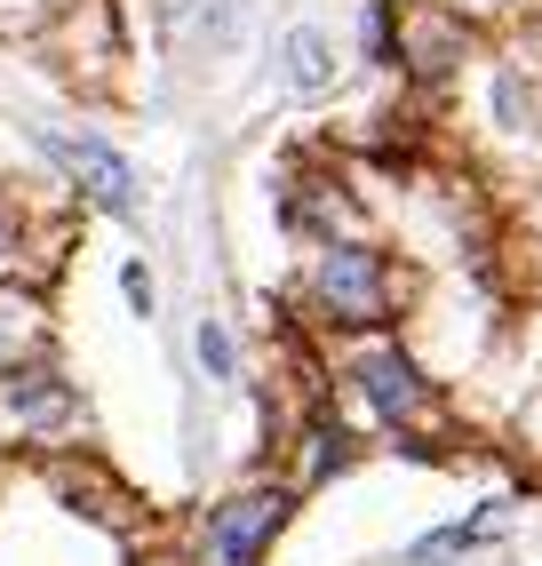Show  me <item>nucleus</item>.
Segmentation results:
<instances>
[{
    "instance_id": "nucleus-2",
    "label": "nucleus",
    "mask_w": 542,
    "mask_h": 566,
    "mask_svg": "<svg viewBox=\"0 0 542 566\" xmlns=\"http://www.w3.org/2000/svg\"><path fill=\"white\" fill-rule=\"evenodd\" d=\"M335 384L359 399V415L383 431V439H399L415 447L423 431L439 423V384H431V367H423L399 335H352V344L335 352Z\"/></svg>"
},
{
    "instance_id": "nucleus-1",
    "label": "nucleus",
    "mask_w": 542,
    "mask_h": 566,
    "mask_svg": "<svg viewBox=\"0 0 542 566\" xmlns=\"http://www.w3.org/2000/svg\"><path fill=\"white\" fill-rule=\"evenodd\" d=\"M295 304L312 312L327 335H392V319L407 312V272H399V255L383 240L327 232V240L303 248Z\"/></svg>"
},
{
    "instance_id": "nucleus-9",
    "label": "nucleus",
    "mask_w": 542,
    "mask_h": 566,
    "mask_svg": "<svg viewBox=\"0 0 542 566\" xmlns=\"http://www.w3.org/2000/svg\"><path fill=\"white\" fill-rule=\"evenodd\" d=\"M271 64H280V88L295 104H320V96L343 88V49H335V32L320 17H295L280 32V49H271Z\"/></svg>"
},
{
    "instance_id": "nucleus-8",
    "label": "nucleus",
    "mask_w": 542,
    "mask_h": 566,
    "mask_svg": "<svg viewBox=\"0 0 542 566\" xmlns=\"http://www.w3.org/2000/svg\"><path fill=\"white\" fill-rule=\"evenodd\" d=\"M479 120L494 144H511V153H542V72L527 56H487L479 64Z\"/></svg>"
},
{
    "instance_id": "nucleus-4",
    "label": "nucleus",
    "mask_w": 542,
    "mask_h": 566,
    "mask_svg": "<svg viewBox=\"0 0 542 566\" xmlns=\"http://www.w3.org/2000/svg\"><path fill=\"white\" fill-rule=\"evenodd\" d=\"M295 511V479H248L223 503H208L184 535V566H263Z\"/></svg>"
},
{
    "instance_id": "nucleus-3",
    "label": "nucleus",
    "mask_w": 542,
    "mask_h": 566,
    "mask_svg": "<svg viewBox=\"0 0 542 566\" xmlns=\"http://www.w3.org/2000/svg\"><path fill=\"white\" fill-rule=\"evenodd\" d=\"M24 136H32V153L56 168V184L81 208H96L112 223H144V176H136V160L104 128H49V120H32Z\"/></svg>"
},
{
    "instance_id": "nucleus-12",
    "label": "nucleus",
    "mask_w": 542,
    "mask_h": 566,
    "mask_svg": "<svg viewBox=\"0 0 542 566\" xmlns=\"http://www.w3.org/2000/svg\"><path fill=\"white\" fill-rule=\"evenodd\" d=\"M359 463V439H352V423L343 415H312L303 423V471H295V495L303 486H327V479H343Z\"/></svg>"
},
{
    "instance_id": "nucleus-14",
    "label": "nucleus",
    "mask_w": 542,
    "mask_h": 566,
    "mask_svg": "<svg viewBox=\"0 0 542 566\" xmlns=\"http://www.w3.org/2000/svg\"><path fill=\"white\" fill-rule=\"evenodd\" d=\"M41 248V232H32V208H24V192L9 176H0V287L9 280H24V255Z\"/></svg>"
},
{
    "instance_id": "nucleus-5",
    "label": "nucleus",
    "mask_w": 542,
    "mask_h": 566,
    "mask_svg": "<svg viewBox=\"0 0 542 566\" xmlns=\"http://www.w3.org/2000/svg\"><path fill=\"white\" fill-rule=\"evenodd\" d=\"M32 41L49 49V64L72 88H96L121 64V9L112 0H49V17L32 24Z\"/></svg>"
},
{
    "instance_id": "nucleus-18",
    "label": "nucleus",
    "mask_w": 542,
    "mask_h": 566,
    "mask_svg": "<svg viewBox=\"0 0 542 566\" xmlns=\"http://www.w3.org/2000/svg\"><path fill=\"white\" fill-rule=\"evenodd\" d=\"M447 9H462L471 24H502V17H527V0H447Z\"/></svg>"
},
{
    "instance_id": "nucleus-15",
    "label": "nucleus",
    "mask_w": 542,
    "mask_h": 566,
    "mask_svg": "<svg viewBox=\"0 0 542 566\" xmlns=\"http://www.w3.org/2000/svg\"><path fill=\"white\" fill-rule=\"evenodd\" d=\"M248 32V0H191V49L200 56H231Z\"/></svg>"
},
{
    "instance_id": "nucleus-13",
    "label": "nucleus",
    "mask_w": 542,
    "mask_h": 566,
    "mask_svg": "<svg viewBox=\"0 0 542 566\" xmlns=\"http://www.w3.org/2000/svg\"><path fill=\"white\" fill-rule=\"evenodd\" d=\"M191 359H200V375H208V384H240V335H231V319L223 312H200V319H191Z\"/></svg>"
},
{
    "instance_id": "nucleus-11",
    "label": "nucleus",
    "mask_w": 542,
    "mask_h": 566,
    "mask_svg": "<svg viewBox=\"0 0 542 566\" xmlns=\"http://www.w3.org/2000/svg\"><path fill=\"white\" fill-rule=\"evenodd\" d=\"M41 352H49V304H41V287L9 280L0 287V375L41 359Z\"/></svg>"
},
{
    "instance_id": "nucleus-16",
    "label": "nucleus",
    "mask_w": 542,
    "mask_h": 566,
    "mask_svg": "<svg viewBox=\"0 0 542 566\" xmlns=\"http://www.w3.org/2000/svg\"><path fill=\"white\" fill-rule=\"evenodd\" d=\"M399 9L407 0H359V56H367V72H399Z\"/></svg>"
},
{
    "instance_id": "nucleus-7",
    "label": "nucleus",
    "mask_w": 542,
    "mask_h": 566,
    "mask_svg": "<svg viewBox=\"0 0 542 566\" xmlns=\"http://www.w3.org/2000/svg\"><path fill=\"white\" fill-rule=\"evenodd\" d=\"M72 423H81V391H72V375L49 352L0 375V431H17V439H64Z\"/></svg>"
},
{
    "instance_id": "nucleus-6",
    "label": "nucleus",
    "mask_w": 542,
    "mask_h": 566,
    "mask_svg": "<svg viewBox=\"0 0 542 566\" xmlns=\"http://www.w3.org/2000/svg\"><path fill=\"white\" fill-rule=\"evenodd\" d=\"M479 49V24L447 9V0H407L399 9V81L415 88H455L462 64Z\"/></svg>"
},
{
    "instance_id": "nucleus-17",
    "label": "nucleus",
    "mask_w": 542,
    "mask_h": 566,
    "mask_svg": "<svg viewBox=\"0 0 542 566\" xmlns=\"http://www.w3.org/2000/svg\"><path fill=\"white\" fill-rule=\"evenodd\" d=\"M121 295H128V312H136V319H160V280H152V263H144V255H121Z\"/></svg>"
},
{
    "instance_id": "nucleus-10",
    "label": "nucleus",
    "mask_w": 542,
    "mask_h": 566,
    "mask_svg": "<svg viewBox=\"0 0 542 566\" xmlns=\"http://www.w3.org/2000/svg\"><path fill=\"white\" fill-rule=\"evenodd\" d=\"M502 518H511V495H487L479 511H462V518L431 526V535H415V543L399 551V566H455V558H471L479 543H494Z\"/></svg>"
}]
</instances>
